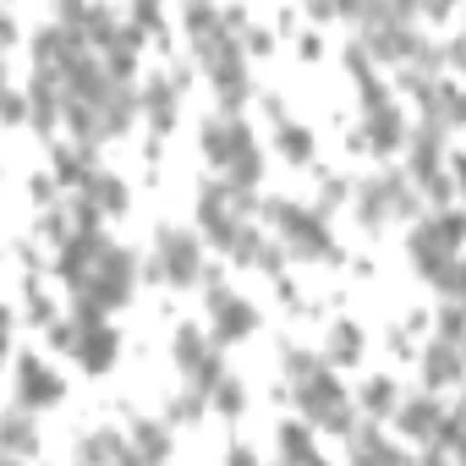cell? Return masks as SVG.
<instances>
[{"mask_svg":"<svg viewBox=\"0 0 466 466\" xmlns=\"http://www.w3.org/2000/svg\"><path fill=\"white\" fill-rule=\"evenodd\" d=\"M34 450H39V433H34V411L12 406V411H6V455H12V461H23V455H34Z\"/></svg>","mask_w":466,"mask_h":466,"instance_id":"26","label":"cell"},{"mask_svg":"<svg viewBox=\"0 0 466 466\" xmlns=\"http://www.w3.org/2000/svg\"><path fill=\"white\" fill-rule=\"evenodd\" d=\"M94 170H99V165H94V148H61V154H56V176L72 181V187H88Z\"/></svg>","mask_w":466,"mask_h":466,"instance_id":"29","label":"cell"},{"mask_svg":"<svg viewBox=\"0 0 466 466\" xmlns=\"http://www.w3.org/2000/svg\"><path fill=\"white\" fill-rule=\"evenodd\" d=\"M444 61H450V66H455V72H461V77H466V34H461V39H450V45H444Z\"/></svg>","mask_w":466,"mask_h":466,"instance_id":"37","label":"cell"},{"mask_svg":"<svg viewBox=\"0 0 466 466\" xmlns=\"http://www.w3.org/2000/svg\"><path fill=\"white\" fill-rule=\"evenodd\" d=\"M411 132H406V116H400V105L390 99V105H379V110H362V148H373V154H390V148H400Z\"/></svg>","mask_w":466,"mask_h":466,"instance_id":"16","label":"cell"},{"mask_svg":"<svg viewBox=\"0 0 466 466\" xmlns=\"http://www.w3.org/2000/svg\"><path fill=\"white\" fill-rule=\"evenodd\" d=\"M137 105H143V121L165 137L170 127H176V110H181V94H176V83L170 77H154V83H143V94H137Z\"/></svg>","mask_w":466,"mask_h":466,"instance_id":"18","label":"cell"},{"mask_svg":"<svg viewBox=\"0 0 466 466\" xmlns=\"http://www.w3.org/2000/svg\"><path fill=\"white\" fill-rule=\"evenodd\" d=\"M428 225H433V237L444 242V253H461V242H466V214H461V208L428 214Z\"/></svg>","mask_w":466,"mask_h":466,"instance_id":"31","label":"cell"},{"mask_svg":"<svg viewBox=\"0 0 466 466\" xmlns=\"http://www.w3.org/2000/svg\"><path fill=\"white\" fill-rule=\"evenodd\" d=\"M61 395H66L61 373L45 368L39 351H23V357H17V406H23V411H50Z\"/></svg>","mask_w":466,"mask_h":466,"instance_id":"11","label":"cell"},{"mask_svg":"<svg viewBox=\"0 0 466 466\" xmlns=\"http://www.w3.org/2000/svg\"><path fill=\"white\" fill-rule=\"evenodd\" d=\"M297 406H302V422H308V428L357 433V406H351L346 384L335 379V368H324V373H313L308 384H297Z\"/></svg>","mask_w":466,"mask_h":466,"instance_id":"3","label":"cell"},{"mask_svg":"<svg viewBox=\"0 0 466 466\" xmlns=\"http://www.w3.org/2000/svg\"><path fill=\"white\" fill-rule=\"evenodd\" d=\"M127 203H132L127 181L116 170H94L88 187H83V198H77V208H72V219H77V230H99V219L127 214Z\"/></svg>","mask_w":466,"mask_h":466,"instance_id":"8","label":"cell"},{"mask_svg":"<svg viewBox=\"0 0 466 466\" xmlns=\"http://www.w3.org/2000/svg\"><path fill=\"white\" fill-rule=\"evenodd\" d=\"M406 258H411V264H417V275L428 280V275H433L444 258H455V253H444V242L433 237V225H428V219H417V225L406 230Z\"/></svg>","mask_w":466,"mask_h":466,"instance_id":"21","label":"cell"},{"mask_svg":"<svg viewBox=\"0 0 466 466\" xmlns=\"http://www.w3.org/2000/svg\"><path fill=\"white\" fill-rule=\"evenodd\" d=\"M362 351H368V340H362L357 324H346V319L329 324V335H324V362H329V368H346V362H357Z\"/></svg>","mask_w":466,"mask_h":466,"instance_id":"22","label":"cell"},{"mask_svg":"<svg viewBox=\"0 0 466 466\" xmlns=\"http://www.w3.org/2000/svg\"><path fill=\"white\" fill-rule=\"evenodd\" d=\"M455 192H461V198H466V154H461V159H455Z\"/></svg>","mask_w":466,"mask_h":466,"instance_id":"39","label":"cell"},{"mask_svg":"<svg viewBox=\"0 0 466 466\" xmlns=\"http://www.w3.org/2000/svg\"><path fill=\"white\" fill-rule=\"evenodd\" d=\"M28 121H34V132H56L66 121V94H61L56 72H34V83H28Z\"/></svg>","mask_w":466,"mask_h":466,"instance_id":"15","label":"cell"},{"mask_svg":"<svg viewBox=\"0 0 466 466\" xmlns=\"http://www.w3.org/2000/svg\"><path fill=\"white\" fill-rule=\"evenodd\" d=\"M258 329V308L248 302V297H237V291H208V335H214V346H237V340H248Z\"/></svg>","mask_w":466,"mask_h":466,"instance_id":"9","label":"cell"},{"mask_svg":"<svg viewBox=\"0 0 466 466\" xmlns=\"http://www.w3.org/2000/svg\"><path fill=\"white\" fill-rule=\"evenodd\" d=\"M461 379H466V346H444V340H433V346L422 351V390L439 395V390H455Z\"/></svg>","mask_w":466,"mask_h":466,"instance_id":"17","label":"cell"},{"mask_svg":"<svg viewBox=\"0 0 466 466\" xmlns=\"http://www.w3.org/2000/svg\"><path fill=\"white\" fill-rule=\"evenodd\" d=\"M395 395H400V390H395L390 379H368V384L357 390V411H368V417H395V406H400Z\"/></svg>","mask_w":466,"mask_h":466,"instance_id":"28","label":"cell"},{"mask_svg":"<svg viewBox=\"0 0 466 466\" xmlns=\"http://www.w3.org/2000/svg\"><path fill=\"white\" fill-rule=\"evenodd\" d=\"M351 192H357L351 181H340V176H329V170H324V176H319V203H313V208H319V214H329V208L351 203Z\"/></svg>","mask_w":466,"mask_h":466,"instance_id":"32","label":"cell"},{"mask_svg":"<svg viewBox=\"0 0 466 466\" xmlns=\"http://www.w3.org/2000/svg\"><path fill=\"white\" fill-rule=\"evenodd\" d=\"M6 121H12V127H23V121H28V99H23V88H12V94H6Z\"/></svg>","mask_w":466,"mask_h":466,"instance_id":"36","label":"cell"},{"mask_svg":"<svg viewBox=\"0 0 466 466\" xmlns=\"http://www.w3.org/2000/svg\"><path fill=\"white\" fill-rule=\"evenodd\" d=\"M242 208H248V203L230 192L225 181H208V187L198 192V237H203L208 248H219L225 258H230V248H237V237L248 230Z\"/></svg>","mask_w":466,"mask_h":466,"instance_id":"4","label":"cell"},{"mask_svg":"<svg viewBox=\"0 0 466 466\" xmlns=\"http://www.w3.org/2000/svg\"><path fill=\"white\" fill-rule=\"evenodd\" d=\"M280 368H286V379H291V390H297V384H308L313 373H324L329 362H324L319 351H302V346H286V357H280Z\"/></svg>","mask_w":466,"mask_h":466,"instance_id":"30","label":"cell"},{"mask_svg":"<svg viewBox=\"0 0 466 466\" xmlns=\"http://www.w3.org/2000/svg\"><path fill=\"white\" fill-rule=\"evenodd\" d=\"M253 154H258V143H253V127H248L242 116H208V121H203V159L219 165V176H225L230 165L253 159Z\"/></svg>","mask_w":466,"mask_h":466,"instance_id":"7","label":"cell"},{"mask_svg":"<svg viewBox=\"0 0 466 466\" xmlns=\"http://www.w3.org/2000/svg\"><path fill=\"white\" fill-rule=\"evenodd\" d=\"M275 439H280V466H308V461L319 455V450H313V428H308V422H286Z\"/></svg>","mask_w":466,"mask_h":466,"instance_id":"27","label":"cell"},{"mask_svg":"<svg viewBox=\"0 0 466 466\" xmlns=\"http://www.w3.org/2000/svg\"><path fill=\"white\" fill-rule=\"evenodd\" d=\"M99 116H105V137H121V132L132 127V116H143V105H137V94H132V88H121V83H116V94L105 99V110H99Z\"/></svg>","mask_w":466,"mask_h":466,"instance_id":"25","label":"cell"},{"mask_svg":"<svg viewBox=\"0 0 466 466\" xmlns=\"http://www.w3.org/2000/svg\"><path fill=\"white\" fill-rule=\"evenodd\" d=\"M208 400H214V406H219L225 417H242V411H248V390H242L237 379H225V384H219V390H214Z\"/></svg>","mask_w":466,"mask_h":466,"instance_id":"34","label":"cell"},{"mask_svg":"<svg viewBox=\"0 0 466 466\" xmlns=\"http://www.w3.org/2000/svg\"><path fill=\"white\" fill-rule=\"evenodd\" d=\"M439 340L466 346V308H439Z\"/></svg>","mask_w":466,"mask_h":466,"instance_id":"35","label":"cell"},{"mask_svg":"<svg viewBox=\"0 0 466 466\" xmlns=\"http://www.w3.org/2000/svg\"><path fill=\"white\" fill-rule=\"evenodd\" d=\"M225 466H258V455H253V444H230V455H225Z\"/></svg>","mask_w":466,"mask_h":466,"instance_id":"38","label":"cell"},{"mask_svg":"<svg viewBox=\"0 0 466 466\" xmlns=\"http://www.w3.org/2000/svg\"><path fill=\"white\" fill-rule=\"evenodd\" d=\"M127 444H132V455H137L143 466H165V461H170V422L137 417L132 433H127Z\"/></svg>","mask_w":466,"mask_h":466,"instance_id":"20","label":"cell"},{"mask_svg":"<svg viewBox=\"0 0 466 466\" xmlns=\"http://www.w3.org/2000/svg\"><path fill=\"white\" fill-rule=\"evenodd\" d=\"M170 362H176V373L187 379V390H198V395H214V390L225 384L219 346H214L203 329H192V324L170 335Z\"/></svg>","mask_w":466,"mask_h":466,"instance_id":"5","label":"cell"},{"mask_svg":"<svg viewBox=\"0 0 466 466\" xmlns=\"http://www.w3.org/2000/svg\"><path fill=\"white\" fill-rule=\"evenodd\" d=\"M444 406H439V395H400V406H395V428H400V439H411V444H439V428H444Z\"/></svg>","mask_w":466,"mask_h":466,"instance_id":"12","label":"cell"},{"mask_svg":"<svg viewBox=\"0 0 466 466\" xmlns=\"http://www.w3.org/2000/svg\"><path fill=\"white\" fill-rule=\"evenodd\" d=\"M203 406H208V395H198V390H181V395H170L165 417H170V422H198V417H203Z\"/></svg>","mask_w":466,"mask_h":466,"instance_id":"33","label":"cell"},{"mask_svg":"<svg viewBox=\"0 0 466 466\" xmlns=\"http://www.w3.org/2000/svg\"><path fill=\"white\" fill-rule=\"evenodd\" d=\"M72 466H143L127 444V433L116 428H94V433H77L72 444Z\"/></svg>","mask_w":466,"mask_h":466,"instance_id":"14","label":"cell"},{"mask_svg":"<svg viewBox=\"0 0 466 466\" xmlns=\"http://www.w3.org/2000/svg\"><path fill=\"white\" fill-rule=\"evenodd\" d=\"M116 351H121L116 329L99 324V329H77V351H72V362H77L83 373H105V368H116Z\"/></svg>","mask_w":466,"mask_h":466,"instance_id":"19","label":"cell"},{"mask_svg":"<svg viewBox=\"0 0 466 466\" xmlns=\"http://www.w3.org/2000/svg\"><path fill=\"white\" fill-rule=\"evenodd\" d=\"M351 208H357L362 230H379V225H390V219H411V214H417L411 176H395V170H384V176H362L357 192H351Z\"/></svg>","mask_w":466,"mask_h":466,"instance_id":"2","label":"cell"},{"mask_svg":"<svg viewBox=\"0 0 466 466\" xmlns=\"http://www.w3.org/2000/svg\"><path fill=\"white\" fill-rule=\"evenodd\" d=\"M269 225H275V237L291 258L313 264V258H335V237H329V219L319 208H302L291 198H275L269 203Z\"/></svg>","mask_w":466,"mask_h":466,"instance_id":"1","label":"cell"},{"mask_svg":"<svg viewBox=\"0 0 466 466\" xmlns=\"http://www.w3.org/2000/svg\"><path fill=\"white\" fill-rule=\"evenodd\" d=\"M148 275H159L165 286H192L203 275V248H198L192 230H176V225L159 230V237H154V269Z\"/></svg>","mask_w":466,"mask_h":466,"instance_id":"6","label":"cell"},{"mask_svg":"<svg viewBox=\"0 0 466 466\" xmlns=\"http://www.w3.org/2000/svg\"><path fill=\"white\" fill-rule=\"evenodd\" d=\"M105 253H110V242L99 237V230H77V225H72V237L61 242V275L83 291V286L94 280V269L105 264Z\"/></svg>","mask_w":466,"mask_h":466,"instance_id":"13","label":"cell"},{"mask_svg":"<svg viewBox=\"0 0 466 466\" xmlns=\"http://www.w3.org/2000/svg\"><path fill=\"white\" fill-rule=\"evenodd\" d=\"M275 154H280L286 165H308V159H313V132H308L302 121H280V127H275Z\"/></svg>","mask_w":466,"mask_h":466,"instance_id":"24","label":"cell"},{"mask_svg":"<svg viewBox=\"0 0 466 466\" xmlns=\"http://www.w3.org/2000/svg\"><path fill=\"white\" fill-rule=\"evenodd\" d=\"M428 286L444 297V308H466V258H461V253L444 258V264L428 275Z\"/></svg>","mask_w":466,"mask_h":466,"instance_id":"23","label":"cell"},{"mask_svg":"<svg viewBox=\"0 0 466 466\" xmlns=\"http://www.w3.org/2000/svg\"><path fill=\"white\" fill-rule=\"evenodd\" d=\"M132 280H137V269H132V253L110 248V253H105V264L94 269V280H88L77 297H88V302H99V308L110 313V308H121V302L132 297Z\"/></svg>","mask_w":466,"mask_h":466,"instance_id":"10","label":"cell"}]
</instances>
